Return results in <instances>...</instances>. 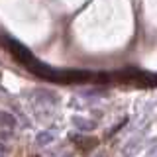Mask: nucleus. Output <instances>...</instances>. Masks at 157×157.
Masks as SVG:
<instances>
[{
  "instance_id": "obj_4",
  "label": "nucleus",
  "mask_w": 157,
  "mask_h": 157,
  "mask_svg": "<svg viewBox=\"0 0 157 157\" xmlns=\"http://www.w3.org/2000/svg\"><path fill=\"white\" fill-rule=\"evenodd\" d=\"M71 140H73V141H77V144L81 145V147H86V149H88V147H94V145H96V140H94V137H81V136H73Z\"/></svg>"
},
{
  "instance_id": "obj_1",
  "label": "nucleus",
  "mask_w": 157,
  "mask_h": 157,
  "mask_svg": "<svg viewBox=\"0 0 157 157\" xmlns=\"http://www.w3.org/2000/svg\"><path fill=\"white\" fill-rule=\"evenodd\" d=\"M4 43H6L8 51L12 53V55L16 57L20 63H24V65H26L28 69H29V65H32L33 61H36V57L29 53V49H26L20 41H16V39H12V37H4Z\"/></svg>"
},
{
  "instance_id": "obj_6",
  "label": "nucleus",
  "mask_w": 157,
  "mask_h": 157,
  "mask_svg": "<svg viewBox=\"0 0 157 157\" xmlns=\"http://www.w3.org/2000/svg\"><path fill=\"white\" fill-rule=\"evenodd\" d=\"M49 140H51V134H41V136L37 137V141H39V144H47Z\"/></svg>"
},
{
  "instance_id": "obj_7",
  "label": "nucleus",
  "mask_w": 157,
  "mask_h": 157,
  "mask_svg": "<svg viewBox=\"0 0 157 157\" xmlns=\"http://www.w3.org/2000/svg\"><path fill=\"white\" fill-rule=\"evenodd\" d=\"M2 153H6V149H4V147L0 145V155H2Z\"/></svg>"
},
{
  "instance_id": "obj_5",
  "label": "nucleus",
  "mask_w": 157,
  "mask_h": 157,
  "mask_svg": "<svg viewBox=\"0 0 157 157\" xmlns=\"http://www.w3.org/2000/svg\"><path fill=\"white\" fill-rule=\"evenodd\" d=\"M75 124H81L82 126L81 130H88V128H92V122H85V120H81V118H75Z\"/></svg>"
},
{
  "instance_id": "obj_3",
  "label": "nucleus",
  "mask_w": 157,
  "mask_h": 157,
  "mask_svg": "<svg viewBox=\"0 0 157 157\" xmlns=\"http://www.w3.org/2000/svg\"><path fill=\"white\" fill-rule=\"evenodd\" d=\"M0 128L12 132L14 128H16V118L12 114H8V112H0Z\"/></svg>"
},
{
  "instance_id": "obj_2",
  "label": "nucleus",
  "mask_w": 157,
  "mask_h": 157,
  "mask_svg": "<svg viewBox=\"0 0 157 157\" xmlns=\"http://www.w3.org/2000/svg\"><path fill=\"white\" fill-rule=\"evenodd\" d=\"M92 77L88 71H61V82H86Z\"/></svg>"
}]
</instances>
